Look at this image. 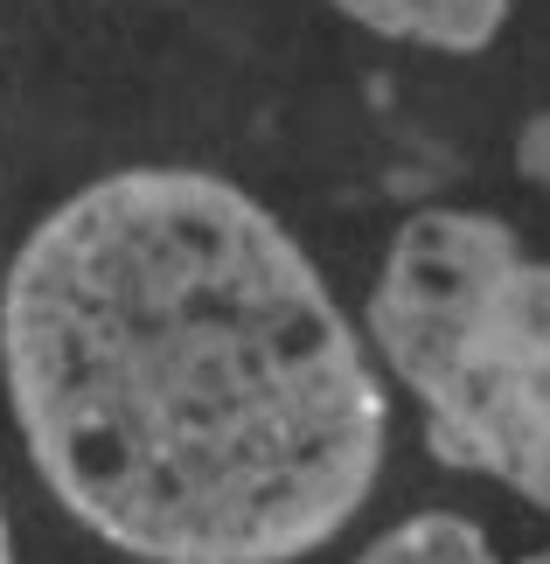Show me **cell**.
Returning a JSON list of instances; mask_svg holds the SVG:
<instances>
[{"label":"cell","mask_w":550,"mask_h":564,"mask_svg":"<svg viewBox=\"0 0 550 564\" xmlns=\"http://www.w3.org/2000/svg\"><path fill=\"white\" fill-rule=\"evenodd\" d=\"M0 383L42 488L140 564L314 557L390 446L335 286L209 167H119L21 237Z\"/></svg>","instance_id":"obj_1"},{"label":"cell","mask_w":550,"mask_h":564,"mask_svg":"<svg viewBox=\"0 0 550 564\" xmlns=\"http://www.w3.org/2000/svg\"><path fill=\"white\" fill-rule=\"evenodd\" d=\"M363 341L418 404L439 467L550 516V258L488 209H411L369 286Z\"/></svg>","instance_id":"obj_2"},{"label":"cell","mask_w":550,"mask_h":564,"mask_svg":"<svg viewBox=\"0 0 550 564\" xmlns=\"http://www.w3.org/2000/svg\"><path fill=\"white\" fill-rule=\"evenodd\" d=\"M335 14H348L356 29L405 42V50H432V56H474L502 35L516 0H327Z\"/></svg>","instance_id":"obj_3"},{"label":"cell","mask_w":550,"mask_h":564,"mask_svg":"<svg viewBox=\"0 0 550 564\" xmlns=\"http://www.w3.org/2000/svg\"><path fill=\"white\" fill-rule=\"evenodd\" d=\"M356 564H502V557H495L488 536H481V523H467V516H453V509H425V516H411V523L384 530Z\"/></svg>","instance_id":"obj_4"},{"label":"cell","mask_w":550,"mask_h":564,"mask_svg":"<svg viewBox=\"0 0 550 564\" xmlns=\"http://www.w3.org/2000/svg\"><path fill=\"white\" fill-rule=\"evenodd\" d=\"M522 167H530L537 182H550V119H537L530 133H522Z\"/></svg>","instance_id":"obj_5"},{"label":"cell","mask_w":550,"mask_h":564,"mask_svg":"<svg viewBox=\"0 0 550 564\" xmlns=\"http://www.w3.org/2000/svg\"><path fill=\"white\" fill-rule=\"evenodd\" d=\"M0 564H14V530H8V509H0Z\"/></svg>","instance_id":"obj_6"},{"label":"cell","mask_w":550,"mask_h":564,"mask_svg":"<svg viewBox=\"0 0 550 564\" xmlns=\"http://www.w3.org/2000/svg\"><path fill=\"white\" fill-rule=\"evenodd\" d=\"M522 564H550V551H537V557H522Z\"/></svg>","instance_id":"obj_7"}]
</instances>
